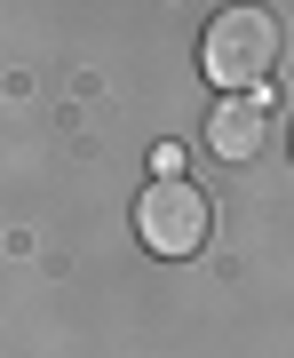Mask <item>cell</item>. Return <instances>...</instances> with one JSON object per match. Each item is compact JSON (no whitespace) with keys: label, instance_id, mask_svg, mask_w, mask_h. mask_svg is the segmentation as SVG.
Here are the masks:
<instances>
[{"label":"cell","instance_id":"6da1fadb","mask_svg":"<svg viewBox=\"0 0 294 358\" xmlns=\"http://www.w3.org/2000/svg\"><path fill=\"white\" fill-rule=\"evenodd\" d=\"M279 16L270 8H223L215 24H207V48H199V64L207 80H223L230 96H263V80L279 72Z\"/></svg>","mask_w":294,"mask_h":358},{"label":"cell","instance_id":"7a4b0ae2","mask_svg":"<svg viewBox=\"0 0 294 358\" xmlns=\"http://www.w3.org/2000/svg\"><path fill=\"white\" fill-rule=\"evenodd\" d=\"M135 231H143V247L152 255H199L207 247V192L199 183H152L135 207Z\"/></svg>","mask_w":294,"mask_h":358},{"label":"cell","instance_id":"3957f363","mask_svg":"<svg viewBox=\"0 0 294 358\" xmlns=\"http://www.w3.org/2000/svg\"><path fill=\"white\" fill-rule=\"evenodd\" d=\"M207 143H215V159H255L270 143V103L263 96H223L215 120H207Z\"/></svg>","mask_w":294,"mask_h":358}]
</instances>
